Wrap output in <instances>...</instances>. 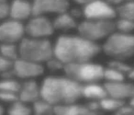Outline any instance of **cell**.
Listing matches in <instances>:
<instances>
[{
    "mask_svg": "<svg viewBox=\"0 0 134 115\" xmlns=\"http://www.w3.org/2000/svg\"><path fill=\"white\" fill-rule=\"evenodd\" d=\"M100 52L98 43L79 34H63L53 43V55L64 65L92 61Z\"/></svg>",
    "mask_w": 134,
    "mask_h": 115,
    "instance_id": "obj_1",
    "label": "cell"
},
{
    "mask_svg": "<svg viewBox=\"0 0 134 115\" xmlns=\"http://www.w3.org/2000/svg\"><path fill=\"white\" fill-rule=\"evenodd\" d=\"M80 83L67 76H50L40 85L41 98L52 105H63L77 102L82 98Z\"/></svg>",
    "mask_w": 134,
    "mask_h": 115,
    "instance_id": "obj_2",
    "label": "cell"
},
{
    "mask_svg": "<svg viewBox=\"0 0 134 115\" xmlns=\"http://www.w3.org/2000/svg\"><path fill=\"white\" fill-rule=\"evenodd\" d=\"M18 46L19 57L35 63H46L53 56V43L48 39L23 37Z\"/></svg>",
    "mask_w": 134,
    "mask_h": 115,
    "instance_id": "obj_3",
    "label": "cell"
},
{
    "mask_svg": "<svg viewBox=\"0 0 134 115\" xmlns=\"http://www.w3.org/2000/svg\"><path fill=\"white\" fill-rule=\"evenodd\" d=\"M101 51L112 59H130L134 55V33L115 32L111 33L101 46Z\"/></svg>",
    "mask_w": 134,
    "mask_h": 115,
    "instance_id": "obj_4",
    "label": "cell"
},
{
    "mask_svg": "<svg viewBox=\"0 0 134 115\" xmlns=\"http://www.w3.org/2000/svg\"><path fill=\"white\" fill-rule=\"evenodd\" d=\"M105 67L92 61L82 63L67 64L63 67L65 76L72 78L81 85L99 82L104 78Z\"/></svg>",
    "mask_w": 134,
    "mask_h": 115,
    "instance_id": "obj_5",
    "label": "cell"
},
{
    "mask_svg": "<svg viewBox=\"0 0 134 115\" xmlns=\"http://www.w3.org/2000/svg\"><path fill=\"white\" fill-rule=\"evenodd\" d=\"M76 30L79 35L97 43L102 40H106L115 32V21L108 19H85L77 25Z\"/></svg>",
    "mask_w": 134,
    "mask_h": 115,
    "instance_id": "obj_6",
    "label": "cell"
},
{
    "mask_svg": "<svg viewBox=\"0 0 134 115\" xmlns=\"http://www.w3.org/2000/svg\"><path fill=\"white\" fill-rule=\"evenodd\" d=\"M25 26V34L29 37L48 39L55 32L52 21L46 15H33Z\"/></svg>",
    "mask_w": 134,
    "mask_h": 115,
    "instance_id": "obj_7",
    "label": "cell"
},
{
    "mask_svg": "<svg viewBox=\"0 0 134 115\" xmlns=\"http://www.w3.org/2000/svg\"><path fill=\"white\" fill-rule=\"evenodd\" d=\"M82 12L83 17L88 19L114 20L117 18L116 8L106 0H94L83 7Z\"/></svg>",
    "mask_w": 134,
    "mask_h": 115,
    "instance_id": "obj_8",
    "label": "cell"
},
{
    "mask_svg": "<svg viewBox=\"0 0 134 115\" xmlns=\"http://www.w3.org/2000/svg\"><path fill=\"white\" fill-rule=\"evenodd\" d=\"M12 70L16 77L21 79H34L39 77L44 73L42 64L35 63L19 57L12 64Z\"/></svg>",
    "mask_w": 134,
    "mask_h": 115,
    "instance_id": "obj_9",
    "label": "cell"
},
{
    "mask_svg": "<svg viewBox=\"0 0 134 115\" xmlns=\"http://www.w3.org/2000/svg\"><path fill=\"white\" fill-rule=\"evenodd\" d=\"M25 35V26L21 21L8 19L0 22V43H17Z\"/></svg>",
    "mask_w": 134,
    "mask_h": 115,
    "instance_id": "obj_10",
    "label": "cell"
},
{
    "mask_svg": "<svg viewBox=\"0 0 134 115\" xmlns=\"http://www.w3.org/2000/svg\"><path fill=\"white\" fill-rule=\"evenodd\" d=\"M32 16L60 14L69 10L70 0H32Z\"/></svg>",
    "mask_w": 134,
    "mask_h": 115,
    "instance_id": "obj_11",
    "label": "cell"
},
{
    "mask_svg": "<svg viewBox=\"0 0 134 115\" xmlns=\"http://www.w3.org/2000/svg\"><path fill=\"white\" fill-rule=\"evenodd\" d=\"M108 96L126 101L134 96V84L125 80L119 82H106L104 84Z\"/></svg>",
    "mask_w": 134,
    "mask_h": 115,
    "instance_id": "obj_12",
    "label": "cell"
},
{
    "mask_svg": "<svg viewBox=\"0 0 134 115\" xmlns=\"http://www.w3.org/2000/svg\"><path fill=\"white\" fill-rule=\"evenodd\" d=\"M32 16V4L29 0H12L8 8V17L22 22Z\"/></svg>",
    "mask_w": 134,
    "mask_h": 115,
    "instance_id": "obj_13",
    "label": "cell"
},
{
    "mask_svg": "<svg viewBox=\"0 0 134 115\" xmlns=\"http://www.w3.org/2000/svg\"><path fill=\"white\" fill-rule=\"evenodd\" d=\"M19 100L25 103H33L37 100L41 98L40 86L35 80L28 79L21 84L19 93Z\"/></svg>",
    "mask_w": 134,
    "mask_h": 115,
    "instance_id": "obj_14",
    "label": "cell"
},
{
    "mask_svg": "<svg viewBox=\"0 0 134 115\" xmlns=\"http://www.w3.org/2000/svg\"><path fill=\"white\" fill-rule=\"evenodd\" d=\"M52 25H53L55 30H59L62 32H68L76 30L78 23H77L76 19L70 13L69 10H67L65 12L57 14L52 20Z\"/></svg>",
    "mask_w": 134,
    "mask_h": 115,
    "instance_id": "obj_15",
    "label": "cell"
},
{
    "mask_svg": "<svg viewBox=\"0 0 134 115\" xmlns=\"http://www.w3.org/2000/svg\"><path fill=\"white\" fill-rule=\"evenodd\" d=\"M53 114L57 115H88L92 114L86 105L78 104L77 102L63 105H56L53 108Z\"/></svg>",
    "mask_w": 134,
    "mask_h": 115,
    "instance_id": "obj_16",
    "label": "cell"
},
{
    "mask_svg": "<svg viewBox=\"0 0 134 115\" xmlns=\"http://www.w3.org/2000/svg\"><path fill=\"white\" fill-rule=\"evenodd\" d=\"M108 96L104 85H100L98 82L85 84L82 87V98L88 100H100Z\"/></svg>",
    "mask_w": 134,
    "mask_h": 115,
    "instance_id": "obj_17",
    "label": "cell"
},
{
    "mask_svg": "<svg viewBox=\"0 0 134 115\" xmlns=\"http://www.w3.org/2000/svg\"><path fill=\"white\" fill-rule=\"evenodd\" d=\"M125 103V101L117 100L112 97L107 96L99 100V105L100 109L103 111H108V112H117L118 109Z\"/></svg>",
    "mask_w": 134,
    "mask_h": 115,
    "instance_id": "obj_18",
    "label": "cell"
},
{
    "mask_svg": "<svg viewBox=\"0 0 134 115\" xmlns=\"http://www.w3.org/2000/svg\"><path fill=\"white\" fill-rule=\"evenodd\" d=\"M0 54L6 59L14 62L19 57V46L16 43H0Z\"/></svg>",
    "mask_w": 134,
    "mask_h": 115,
    "instance_id": "obj_19",
    "label": "cell"
},
{
    "mask_svg": "<svg viewBox=\"0 0 134 115\" xmlns=\"http://www.w3.org/2000/svg\"><path fill=\"white\" fill-rule=\"evenodd\" d=\"M54 106L43 98H39L32 103V113L36 115H50L53 114Z\"/></svg>",
    "mask_w": 134,
    "mask_h": 115,
    "instance_id": "obj_20",
    "label": "cell"
},
{
    "mask_svg": "<svg viewBox=\"0 0 134 115\" xmlns=\"http://www.w3.org/2000/svg\"><path fill=\"white\" fill-rule=\"evenodd\" d=\"M8 113L9 115H30L32 113V109L28 105V103L18 100L10 104Z\"/></svg>",
    "mask_w": 134,
    "mask_h": 115,
    "instance_id": "obj_21",
    "label": "cell"
},
{
    "mask_svg": "<svg viewBox=\"0 0 134 115\" xmlns=\"http://www.w3.org/2000/svg\"><path fill=\"white\" fill-rule=\"evenodd\" d=\"M117 17L134 20V1L126 0L116 8Z\"/></svg>",
    "mask_w": 134,
    "mask_h": 115,
    "instance_id": "obj_22",
    "label": "cell"
},
{
    "mask_svg": "<svg viewBox=\"0 0 134 115\" xmlns=\"http://www.w3.org/2000/svg\"><path fill=\"white\" fill-rule=\"evenodd\" d=\"M126 78V75L113 67L107 66L104 69V78L106 82H119L123 81Z\"/></svg>",
    "mask_w": 134,
    "mask_h": 115,
    "instance_id": "obj_23",
    "label": "cell"
},
{
    "mask_svg": "<svg viewBox=\"0 0 134 115\" xmlns=\"http://www.w3.org/2000/svg\"><path fill=\"white\" fill-rule=\"evenodd\" d=\"M21 84L14 77L3 78L0 80V91H9V92L19 93Z\"/></svg>",
    "mask_w": 134,
    "mask_h": 115,
    "instance_id": "obj_24",
    "label": "cell"
},
{
    "mask_svg": "<svg viewBox=\"0 0 134 115\" xmlns=\"http://www.w3.org/2000/svg\"><path fill=\"white\" fill-rule=\"evenodd\" d=\"M115 29L117 32H123V33H133L134 20L119 18L115 21Z\"/></svg>",
    "mask_w": 134,
    "mask_h": 115,
    "instance_id": "obj_25",
    "label": "cell"
},
{
    "mask_svg": "<svg viewBox=\"0 0 134 115\" xmlns=\"http://www.w3.org/2000/svg\"><path fill=\"white\" fill-rule=\"evenodd\" d=\"M108 66L113 67V68L124 73L125 75H128L129 72L132 68L128 63L125 62V60H119V59H113L112 61H110L109 64H108Z\"/></svg>",
    "mask_w": 134,
    "mask_h": 115,
    "instance_id": "obj_26",
    "label": "cell"
},
{
    "mask_svg": "<svg viewBox=\"0 0 134 115\" xmlns=\"http://www.w3.org/2000/svg\"><path fill=\"white\" fill-rule=\"evenodd\" d=\"M46 65H47V68L51 71H60V70H63V67H64V64L62 63L58 58H56L55 56H52V58L48 60L46 62Z\"/></svg>",
    "mask_w": 134,
    "mask_h": 115,
    "instance_id": "obj_27",
    "label": "cell"
},
{
    "mask_svg": "<svg viewBox=\"0 0 134 115\" xmlns=\"http://www.w3.org/2000/svg\"><path fill=\"white\" fill-rule=\"evenodd\" d=\"M19 100L18 93L9 92V91H0V100L6 103H13Z\"/></svg>",
    "mask_w": 134,
    "mask_h": 115,
    "instance_id": "obj_28",
    "label": "cell"
},
{
    "mask_svg": "<svg viewBox=\"0 0 134 115\" xmlns=\"http://www.w3.org/2000/svg\"><path fill=\"white\" fill-rule=\"evenodd\" d=\"M9 4L8 0H0V21L8 17Z\"/></svg>",
    "mask_w": 134,
    "mask_h": 115,
    "instance_id": "obj_29",
    "label": "cell"
},
{
    "mask_svg": "<svg viewBox=\"0 0 134 115\" xmlns=\"http://www.w3.org/2000/svg\"><path fill=\"white\" fill-rule=\"evenodd\" d=\"M12 64H13V62L6 59L4 56H2L0 54V74L11 68Z\"/></svg>",
    "mask_w": 134,
    "mask_h": 115,
    "instance_id": "obj_30",
    "label": "cell"
},
{
    "mask_svg": "<svg viewBox=\"0 0 134 115\" xmlns=\"http://www.w3.org/2000/svg\"><path fill=\"white\" fill-rule=\"evenodd\" d=\"M107 2L109 5H111L112 7H114L115 8H117L119 6H120L123 2H125L126 0H106Z\"/></svg>",
    "mask_w": 134,
    "mask_h": 115,
    "instance_id": "obj_31",
    "label": "cell"
},
{
    "mask_svg": "<svg viewBox=\"0 0 134 115\" xmlns=\"http://www.w3.org/2000/svg\"><path fill=\"white\" fill-rule=\"evenodd\" d=\"M74 2H75L76 4L78 5H82V6H85V5L88 4V3L92 2L94 0H73Z\"/></svg>",
    "mask_w": 134,
    "mask_h": 115,
    "instance_id": "obj_32",
    "label": "cell"
},
{
    "mask_svg": "<svg viewBox=\"0 0 134 115\" xmlns=\"http://www.w3.org/2000/svg\"><path fill=\"white\" fill-rule=\"evenodd\" d=\"M128 76H129V78H130V79L134 80V67H132L131 70H130V72H129Z\"/></svg>",
    "mask_w": 134,
    "mask_h": 115,
    "instance_id": "obj_33",
    "label": "cell"
},
{
    "mask_svg": "<svg viewBox=\"0 0 134 115\" xmlns=\"http://www.w3.org/2000/svg\"><path fill=\"white\" fill-rule=\"evenodd\" d=\"M129 104H130V106H132V107L134 108V96L132 97V98H130V100H129Z\"/></svg>",
    "mask_w": 134,
    "mask_h": 115,
    "instance_id": "obj_34",
    "label": "cell"
},
{
    "mask_svg": "<svg viewBox=\"0 0 134 115\" xmlns=\"http://www.w3.org/2000/svg\"><path fill=\"white\" fill-rule=\"evenodd\" d=\"M4 111H5V109H4V108L2 107V106L0 105V115H2L3 113H4Z\"/></svg>",
    "mask_w": 134,
    "mask_h": 115,
    "instance_id": "obj_35",
    "label": "cell"
},
{
    "mask_svg": "<svg viewBox=\"0 0 134 115\" xmlns=\"http://www.w3.org/2000/svg\"><path fill=\"white\" fill-rule=\"evenodd\" d=\"M128 1H134V0H128Z\"/></svg>",
    "mask_w": 134,
    "mask_h": 115,
    "instance_id": "obj_36",
    "label": "cell"
}]
</instances>
